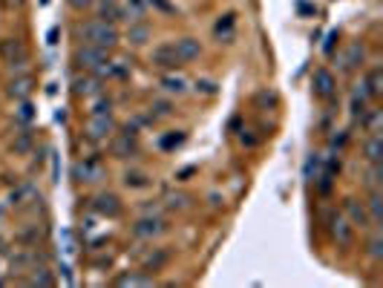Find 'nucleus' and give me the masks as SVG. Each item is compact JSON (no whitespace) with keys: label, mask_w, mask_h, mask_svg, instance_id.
<instances>
[{"label":"nucleus","mask_w":383,"mask_h":288,"mask_svg":"<svg viewBox=\"0 0 383 288\" xmlns=\"http://www.w3.org/2000/svg\"><path fill=\"white\" fill-rule=\"evenodd\" d=\"M343 216L349 219V225H352V228H361V231H369V228H375V225H372V219H369L366 202L354 199V196H346V199H343Z\"/></svg>","instance_id":"11"},{"label":"nucleus","mask_w":383,"mask_h":288,"mask_svg":"<svg viewBox=\"0 0 383 288\" xmlns=\"http://www.w3.org/2000/svg\"><path fill=\"white\" fill-rule=\"evenodd\" d=\"M0 61L6 64L9 75L29 72V52H27V46H23L20 38H3L0 41Z\"/></svg>","instance_id":"2"},{"label":"nucleus","mask_w":383,"mask_h":288,"mask_svg":"<svg viewBox=\"0 0 383 288\" xmlns=\"http://www.w3.org/2000/svg\"><path fill=\"white\" fill-rule=\"evenodd\" d=\"M363 84H366V89H369V99L377 101L380 92H383V66H380V64H375L372 69H366Z\"/></svg>","instance_id":"24"},{"label":"nucleus","mask_w":383,"mask_h":288,"mask_svg":"<svg viewBox=\"0 0 383 288\" xmlns=\"http://www.w3.org/2000/svg\"><path fill=\"white\" fill-rule=\"evenodd\" d=\"M380 164H369V173H366V187L369 190H375V187H380Z\"/></svg>","instance_id":"39"},{"label":"nucleus","mask_w":383,"mask_h":288,"mask_svg":"<svg viewBox=\"0 0 383 288\" xmlns=\"http://www.w3.org/2000/svg\"><path fill=\"white\" fill-rule=\"evenodd\" d=\"M113 282L122 285V288H127V285H156V277H153L150 271H130V274L115 277Z\"/></svg>","instance_id":"27"},{"label":"nucleus","mask_w":383,"mask_h":288,"mask_svg":"<svg viewBox=\"0 0 383 288\" xmlns=\"http://www.w3.org/2000/svg\"><path fill=\"white\" fill-rule=\"evenodd\" d=\"M366 210H369V219H372V225H380V222H383V196H380V187L369 190Z\"/></svg>","instance_id":"30"},{"label":"nucleus","mask_w":383,"mask_h":288,"mask_svg":"<svg viewBox=\"0 0 383 288\" xmlns=\"http://www.w3.org/2000/svg\"><path fill=\"white\" fill-rule=\"evenodd\" d=\"M380 127H383V110L380 107H369L363 113V118H361V130H366L372 136V133H380Z\"/></svg>","instance_id":"31"},{"label":"nucleus","mask_w":383,"mask_h":288,"mask_svg":"<svg viewBox=\"0 0 383 288\" xmlns=\"http://www.w3.org/2000/svg\"><path fill=\"white\" fill-rule=\"evenodd\" d=\"M110 153L115 156V159H130V156H136L138 153V130L136 127H124L122 133H113L110 136Z\"/></svg>","instance_id":"8"},{"label":"nucleus","mask_w":383,"mask_h":288,"mask_svg":"<svg viewBox=\"0 0 383 288\" xmlns=\"http://www.w3.org/2000/svg\"><path fill=\"white\" fill-rule=\"evenodd\" d=\"M150 66H156L161 72L182 66V61H179V55H176L171 41H164V43H159V46H153V50H150Z\"/></svg>","instance_id":"14"},{"label":"nucleus","mask_w":383,"mask_h":288,"mask_svg":"<svg viewBox=\"0 0 383 288\" xmlns=\"http://www.w3.org/2000/svg\"><path fill=\"white\" fill-rule=\"evenodd\" d=\"M89 101H92V110H89V113H113V101L107 99L104 92H99V95H95V99H89Z\"/></svg>","instance_id":"37"},{"label":"nucleus","mask_w":383,"mask_h":288,"mask_svg":"<svg viewBox=\"0 0 383 288\" xmlns=\"http://www.w3.org/2000/svg\"><path fill=\"white\" fill-rule=\"evenodd\" d=\"M363 61H366V46L361 41H352L338 58V69L346 72V75H354V72L363 66Z\"/></svg>","instance_id":"10"},{"label":"nucleus","mask_w":383,"mask_h":288,"mask_svg":"<svg viewBox=\"0 0 383 288\" xmlns=\"http://www.w3.org/2000/svg\"><path fill=\"white\" fill-rule=\"evenodd\" d=\"M92 9H95V17H101V20H107V23H118V20H122L118 0H95Z\"/></svg>","instance_id":"23"},{"label":"nucleus","mask_w":383,"mask_h":288,"mask_svg":"<svg viewBox=\"0 0 383 288\" xmlns=\"http://www.w3.org/2000/svg\"><path fill=\"white\" fill-rule=\"evenodd\" d=\"M124 38H127V43H133V46H145V43L150 41V23H147V20H136V23H130Z\"/></svg>","instance_id":"26"},{"label":"nucleus","mask_w":383,"mask_h":288,"mask_svg":"<svg viewBox=\"0 0 383 288\" xmlns=\"http://www.w3.org/2000/svg\"><path fill=\"white\" fill-rule=\"evenodd\" d=\"M32 122H35L32 99H27V101H15V124H29V127H32Z\"/></svg>","instance_id":"34"},{"label":"nucleus","mask_w":383,"mask_h":288,"mask_svg":"<svg viewBox=\"0 0 383 288\" xmlns=\"http://www.w3.org/2000/svg\"><path fill=\"white\" fill-rule=\"evenodd\" d=\"M150 185H153L150 173L141 171V167H130V171H124V187H130V190H147Z\"/></svg>","instance_id":"25"},{"label":"nucleus","mask_w":383,"mask_h":288,"mask_svg":"<svg viewBox=\"0 0 383 288\" xmlns=\"http://www.w3.org/2000/svg\"><path fill=\"white\" fill-rule=\"evenodd\" d=\"M23 282H27V285H55V274L50 271V268H46V266H32L29 268V277L27 280H23Z\"/></svg>","instance_id":"32"},{"label":"nucleus","mask_w":383,"mask_h":288,"mask_svg":"<svg viewBox=\"0 0 383 288\" xmlns=\"http://www.w3.org/2000/svg\"><path fill=\"white\" fill-rule=\"evenodd\" d=\"M194 89H196L199 95H205V99H213V95L219 92V84L213 81V78H196V81H194Z\"/></svg>","instance_id":"36"},{"label":"nucleus","mask_w":383,"mask_h":288,"mask_svg":"<svg viewBox=\"0 0 383 288\" xmlns=\"http://www.w3.org/2000/svg\"><path fill=\"white\" fill-rule=\"evenodd\" d=\"M190 205H194V196L185 194V190H167L161 196V208L173 210V213H185V210H190Z\"/></svg>","instance_id":"18"},{"label":"nucleus","mask_w":383,"mask_h":288,"mask_svg":"<svg viewBox=\"0 0 383 288\" xmlns=\"http://www.w3.org/2000/svg\"><path fill=\"white\" fill-rule=\"evenodd\" d=\"M182 144H185V133L179 130V136H167V138H161L159 147H161V150H173V147H182Z\"/></svg>","instance_id":"38"},{"label":"nucleus","mask_w":383,"mask_h":288,"mask_svg":"<svg viewBox=\"0 0 383 288\" xmlns=\"http://www.w3.org/2000/svg\"><path fill=\"white\" fill-rule=\"evenodd\" d=\"M38 199H41V194H38V187H35L32 182L17 185L12 194H9V205H12V208H27L29 202H38Z\"/></svg>","instance_id":"19"},{"label":"nucleus","mask_w":383,"mask_h":288,"mask_svg":"<svg viewBox=\"0 0 383 288\" xmlns=\"http://www.w3.org/2000/svg\"><path fill=\"white\" fill-rule=\"evenodd\" d=\"M115 130H118V124H115V115L113 113H89L84 136L89 141H107Z\"/></svg>","instance_id":"7"},{"label":"nucleus","mask_w":383,"mask_h":288,"mask_svg":"<svg viewBox=\"0 0 383 288\" xmlns=\"http://www.w3.org/2000/svg\"><path fill=\"white\" fill-rule=\"evenodd\" d=\"M110 58V52H104L101 46H92V43H84L78 41V46L73 50V64L78 66V72H95L99 66H104Z\"/></svg>","instance_id":"5"},{"label":"nucleus","mask_w":383,"mask_h":288,"mask_svg":"<svg viewBox=\"0 0 383 288\" xmlns=\"http://www.w3.org/2000/svg\"><path fill=\"white\" fill-rule=\"evenodd\" d=\"M6 92H9L12 101H27V99H32V92H35V78L29 75V72L12 75L9 84H6Z\"/></svg>","instance_id":"15"},{"label":"nucleus","mask_w":383,"mask_h":288,"mask_svg":"<svg viewBox=\"0 0 383 288\" xmlns=\"http://www.w3.org/2000/svg\"><path fill=\"white\" fill-rule=\"evenodd\" d=\"M75 41L101 46L104 52H113L118 46V41H122V32H118L115 23H107L101 17H87V20L75 23Z\"/></svg>","instance_id":"1"},{"label":"nucleus","mask_w":383,"mask_h":288,"mask_svg":"<svg viewBox=\"0 0 383 288\" xmlns=\"http://www.w3.org/2000/svg\"><path fill=\"white\" fill-rule=\"evenodd\" d=\"M73 182L75 185H99L107 179V167L99 156H81L73 161Z\"/></svg>","instance_id":"3"},{"label":"nucleus","mask_w":383,"mask_h":288,"mask_svg":"<svg viewBox=\"0 0 383 288\" xmlns=\"http://www.w3.org/2000/svg\"><path fill=\"white\" fill-rule=\"evenodd\" d=\"M346 138H349L346 133H338V136H331V147H338V150H340V147H346Z\"/></svg>","instance_id":"41"},{"label":"nucleus","mask_w":383,"mask_h":288,"mask_svg":"<svg viewBox=\"0 0 383 288\" xmlns=\"http://www.w3.org/2000/svg\"><path fill=\"white\" fill-rule=\"evenodd\" d=\"M311 89H315L320 101H331L334 92H338V78L331 75V69L320 66V69H315V75H311Z\"/></svg>","instance_id":"13"},{"label":"nucleus","mask_w":383,"mask_h":288,"mask_svg":"<svg viewBox=\"0 0 383 288\" xmlns=\"http://www.w3.org/2000/svg\"><path fill=\"white\" fill-rule=\"evenodd\" d=\"M147 115L153 118V122H156V118H167V115H173V104L164 101V99H159V101H153V104L147 107Z\"/></svg>","instance_id":"35"},{"label":"nucleus","mask_w":383,"mask_h":288,"mask_svg":"<svg viewBox=\"0 0 383 288\" xmlns=\"http://www.w3.org/2000/svg\"><path fill=\"white\" fill-rule=\"evenodd\" d=\"M167 262H171V254H167L164 248H153L147 257H145V271H150V274H156V271H161Z\"/></svg>","instance_id":"33"},{"label":"nucleus","mask_w":383,"mask_h":288,"mask_svg":"<svg viewBox=\"0 0 383 288\" xmlns=\"http://www.w3.org/2000/svg\"><path fill=\"white\" fill-rule=\"evenodd\" d=\"M99 92H104V81L99 75H92V72H78V75L73 78V95L75 99H95Z\"/></svg>","instance_id":"12"},{"label":"nucleus","mask_w":383,"mask_h":288,"mask_svg":"<svg viewBox=\"0 0 383 288\" xmlns=\"http://www.w3.org/2000/svg\"><path fill=\"white\" fill-rule=\"evenodd\" d=\"M236 23H233V15L228 12V15H222L217 23H213V38H217L219 43H233V38H236Z\"/></svg>","instance_id":"22"},{"label":"nucleus","mask_w":383,"mask_h":288,"mask_svg":"<svg viewBox=\"0 0 383 288\" xmlns=\"http://www.w3.org/2000/svg\"><path fill=\"white\" fill-rule=\"evenodd\" d=\"M66 3L73 6V12H87V9H92L95 0H66Z\"/></svg>","instance_id":"40"},{"label":"nucleus","mask_w":383,"mask_h":288,"mask_svg":"<svg viewBox=\"0 0 383 288\" xmlns=\"http://www.w3.org/2000/svg\"><path fill=\"white\" fill-rule=\"evenodd\" d=\"M130 231H133L136 239H147V243H153V239H159V236H164L167 231H171V225H167V219L159 210V213H141Z\"/></svg>","instance_id":"4"},{"label":"nucleus","mask_w":383,"mask_h":288,"mask_svg":"<svg viewBox=\"0 0 383 288\" xmlns=\"http://www.w3.org/2000/svg\"><path fill=\"white\" fill-rule=\"evenodd\" d=\"M173 50H176V55H179L182 64H194V61H199V55H202V43H199V38L185 35V38L173 41Z\"/></svg>","instance_id":"17"},{"label":"nucleus","mask_w":383,"mask_h":288,"mask_svg":"<svg viewBox=\"0 0 383 288\" xmlns=\"http://www.w3.org/2000/svg\"><path fill=\"white\" fill-rule=\"evenodd\" d=\"M159 87H161V92L167 95V99H182V95L190 92V78L179 69H167V72H161Z\"/></svg>","instance_id":"9"},{"label":"nucleus","mask_w":383,"mask_h":288,"mask_svg":"<svg viewBox=\"0 0 383 288\" xmlns=\"http://www.w3.org/2000/svg\"><path fill=\"white\" fill-rule=\"evenodd\" d=\"M366 254H369V259H375V262H380V259H383V233H380V225L369 228V239H366Z\"/></svg>","instance_id":"29"},{"label":"nucleus","mask_w":383,"mask_h":288,"mask_svg":"<svg viewBox=\"0 0 383 288\" xmlns=\"http://www.w3.org/2000/svg\"><path fill=\"white\" fill-rule=\"evenodd\" d=\"M15 127H17V133H15V138H12V150H15L17 156H27V153L32 150V144H35V133H32L29 124H15Z\"/></svg>","instance_id":"20"},{"label":"nucleus","mask_w":383,"mask_h":288,"mask_svg":"<svg viewBox=\"0 0 383 288\" xmlns=\"http://www.w3.org/2000/svg\"><path fill=\"white\" fill-rule=\"evenodd\" d=\"M380 156H383V138H380V133H372L363 144V159H366V164H380Z\"/></svg>","instance_id":"28"},{"label":"nucleus","mask_w":383,"mask_h":288,"mask_svg":"<svg viewBox=\"0 0 383 288\" xmlns=\"http://www.w3.org/2000/svg\"><path fill=\"white\" fill-rule=\"evenodd\" d=\"M328 231H331V236L338 239V245H343V248H349L352 245V239H354V228L349 225V219L343 213H331L328 216Z\"/></svg>","instance_id":"16"},{"label":"nucleus","mask_w":383,"mask_h":288,"mask_svg":"<svg viewBox=\"0 0 383 288\" xmlns=\"http://www.w3.org/2000/svg\"><path fill=\"white\" fill-rule=\"evenodd\" d=\"M89 202V210L95 216H101V219H118V216L124 213V202L118 194H113V190H101V194H95L87 199Z\"/></svg>","instance_id":"6"},{"label":"nucleus","mask_w":383,"mask_h":288,"mask_svg":"<svg viewBox=\"0 0 383 288\" xmlns=\"http://www.w3.org/2000/svg\"><path fill=\"white\" fill-rule=\"evenodd\" d=\"M118 9H122V20H127V23L145 20V15H147L145 0H118Z\"/></svg>","instance_id":"21"}]
</instances>
